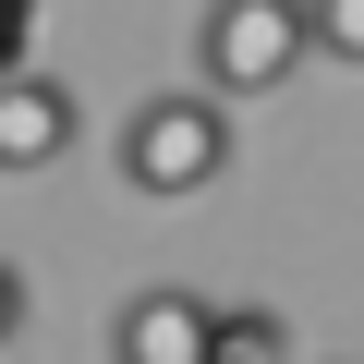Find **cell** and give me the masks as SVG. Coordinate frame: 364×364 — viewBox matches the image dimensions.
<instances>
[{
	"label": "cell",
	"instance_id": "8992f818",
	"mask_svg": "<svg viewBox=\"0 0 364 364\" xmlns=\"http://www.w3.org/2000/svg\"><path fill=\"white\" fill-rule=\"evenodd\" d=\"M304 25H316L328 61H364V0H304Z\"/></svg>",
	"mask_w": 364,
	"mask_h": 364
},
{
	"label": "cell",
	"instance_id": "7a4b0ae2",
	"mask_svg": "<svg viewBox=\"0 0 364 364\" xmlns=\"http://www.w3.org/2000/svg\"><path fill=\"white\" fill-rule=\"evenodd\" d=\"M304 49H316L304 0H219V13H207V37H195V73H207V97L231 109V97L291 85V73H304Z\"/></svg>",
	"mask_w": 364,
	"mask_h": 364
},
{
	"label": "cell",
	"instance_id": "3957f363",
	"mask_svg": "<svg viewBox=\"0 0 364 364\" xmlns=\"http://www.w3.org/2000/svg\"><path fill=\"white\" fill-rule=\"evenodd\" d=\"M109 364H219V304L195 291H134L109 328Z\"/></svg>",
	"mask_w": 364,
	"mask_h": 364
},
{
	"label": "cell",
	"instance_id": "277c9868",
	"mask_svg": "<svg viewBox=\"0 0 364 364\" xmlns=\"http://www.w3.org/2000/svg\"><path fill=\"white\" fill-rule=\"evenodd\" d=\"M61 146H73V85L61 73H0V182L61 170Z\"/></svg>",
	"mask_w": 364,
	"mask_h": 364
},
{
	"label": "cell",
	"instance_id": "6da1fadb",
	"mask_svg": "<svg viewBox=\"0 0 364 364\" xmlns=\"http://www.w3.org/2000/svg\"><path fill=\"white\" fill-rule=\"evenodd\" d=\"M219 170H231V109H219L207 85H170V97H146V109L122 122V182L158 195V207L207 195Z\"/></svg>",
	"mask_w": 364,
	"mask_h": 364
},
{
	"label": "cell",
	"instance_id": "ba28073f",
	"mask_svg": "<svg viewBox=\"0 0 364 364\" xmlns=\"http://www.w3.org/2000/svg\"><path fill=\"white\" fill-rule=\"evenodd\" d=\"M25 37H37V13H0V73H25Z\"/></svg>",
	"mask_w": 364,
	"mask_h": 364
},
{
	"label": "cell",
	"instance_id": "5b68a950",
	"mask_svg": "<svg viewBox=\"0 0 364 364\" xmlns=\"http://www.w3.org/2000/svg\"><path fill=\"white\" fill-rule=\"evenodd\" d=\"M219 364H291V328L267 304H219Z\"/></svg>",
	"mask_w": 364,
	"mask_h": 364
},
{
	"label": "cell",
	"instance_id": "52a82bcc",
	"mask_svg": "<svg viewBox=\"0 0 364 364\" xmlns=\"http://www.w3.org/2000/svg\"><path fill=\"white\" fill-rule=\"evenodd\" d=\"M13 340H25V267L0 255V352H13Z\"/></svg>",
	"mask_w": 364,
	"mask_h": 364
}]
</instances>
